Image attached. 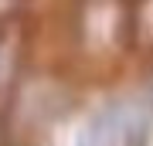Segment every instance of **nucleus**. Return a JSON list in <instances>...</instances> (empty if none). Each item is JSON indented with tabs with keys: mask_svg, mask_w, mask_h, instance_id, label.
<instances>
[{
	"mask_svg": "<svg viewBox=\"0 0 153 146\" xmlns=\"http://www.w3.org/2000/svg\"><path fill=\"white\" fill-rule=\"evenodd\" d=\"M146 133H150V119L140 122L136 109H129L126 102H112L85 122L78 146H140Z\"/></svg>",
	"mask_w": 153,
	"mask_h": 146,
	"instance_id": "1",
	"label": "nucleus"
}]
</instances>
